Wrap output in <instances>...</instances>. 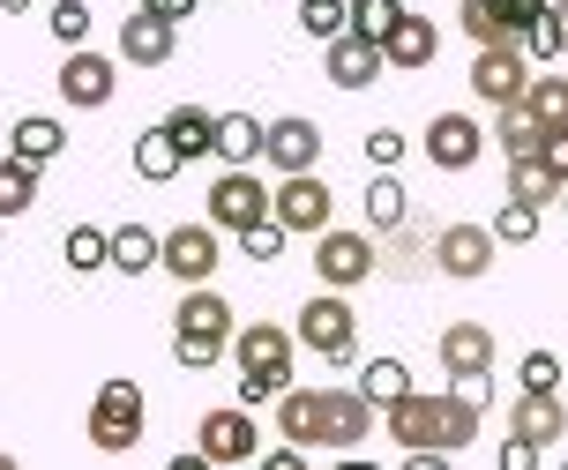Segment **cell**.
Masks as SVG:
<instances>
[{
  "label": "cell",
  "instance_id": "obj_44",
  "mask_svg": "<svg viewBox=\"0 0 568 470\" xmlns=\"http://www.w3.org/2000/svg\"><path fill=\"white\" fill-rule=\"evenodd\" d=\"M501 463H509V470H531V463H539V448L524 441V433H509V448H501Z\"/></svg>",
  "mask_w": 568,
  "mask_h": 470
},
{
  "label": "cell",
  "instance_id": "obj_45",
  "mask_svg": "<svg viewBox=\"0 0 568 470\" xmlns=\"http://www.w3.org/2000/svg\"><path fill=\"white\" fill-rule=\"evenodd\" d=\"M150 16H165V23H180V16H195V0H142Z\"/></svg>",
  "mask_w": 568,
  "mask_h": 470
},
{
  "label": "cell",
  "instance_id": "obj_12",
  "mask_svg": "<svg viewBox=\"0 0 568 470\" xmlns=\"http://www.w3.org/2000/svg\"><path fill=\"white\" fill-rule=\"evenodd\" d=\"M329 210H337V202H329V180H322V172H284V187L270 194V217H277L284 232H322Z\"/></svg>",
  "mask_w": 568,
  "mask_h": 470
},
{
  "label": "cell",
  "instance_id": "obj_34",
  "mask_svg": "<svg viewBox=\"0 0 568 470\" xmlns=\"http://www.w3.org/2000/svg\"><path fill=\"white\" fill-rule=\"evenodd\" d=\"M277 433L300 441V448H314V388H284L277 396Z\"/></svg>",
  "mask_w": 568,
  "mask_h": 470
},
{
  "label": "cell",
  "instance_id": "obj_15",
  "mask_svg": "<svg viewBox=\"0 0 568 470\" xmlns=\"http://www.w3.org/2000/svg\"><path fill=\"white\" fill-rule=\"evenodd\" d=\"M195 448L210 463H255V411L247 403H225L195 426Z\"/></svg>",
  "mask_w": 568,
  "mask_h": 470
},
{
  "label": "cell",
  "instance_id": "obj_42",
  "mask_svg": "<svg viewBox=\"0 0 568 470\" xmlns=\"http://www.w3.org/2000/svg\"><path fill=\"white\" fill-rule=\"evenodd\" d=\"M397 157H404V135H397V127H374V135H367V165H374V172H389Z\"/></svg>",
  "mask_w": 568,
  "mask_h": 470
},
{
  "label": "cell",
  "instance_id": "obj_24",
  "mask_svg": "<svg viewBox=\"0 0 568 470\" xmlns=\"http://www.w3.org/2000/svg\"><path fill=\"white\" fill-rule=\"evenodd\" d=\"M494 142L509 150V157H539V142H546V127H539V112L524 105H494Z\"/></svg>",
  "mask_w": 568,
  "mask_h": 470
},
{
  "label": "cell",
  "instance_id": "obj_35",
  "mask_svg": "<svg viewBox=\"0 0 568 470\" xmlns=\"http://www.w3.org/2000/svg\"><path fill=\"white\" fill-rule=\"evenodd\" d=\"M404 16V0H344V30H359V38H389V23Z\"/></svg>",
  "mask_w": 568,
  "mask_h": 470
},
{
  "label": "cell",
  "instance_id": "obj_47",
  "mask_svg": "<svg viewBox=\"0 0 568 470\" xmlns=\"http://www.w3.org/2000/svg\"><path fill=\"white\" fill-rule=\"evenodd\" d=\"M554 202H561V217H568V180H561V194H554Z\"/></svg>",
  "mask_w": 568,
  "mask_h": 470
},
{
  "label": "cell",
  "instance_id": "obj_30",
  "mask_svg": "<svg viewBox=\"0 0 568 470\" xmlns=\"http://www.w3.org/2000/svg\"><path fill=\"white\" fill-rule=\"evenodd\" d=\"M367 232H404V187H397V172H374V180H367Z\"/></svg>",
  "mask_w": 568,
  "mask_h": 470
},
{
  "label": "cell",
  "instance_id": "obj_25",
  "mask_svg": "<svg viewBox=\"0 0 568 470\" xmlns=\"http://www.w3.org/2000/svg\"><path fill=\"white\" fill-rule=\"evenodd\" d=\"M225 165H255L262 157V120L255 112H217V142H210Z\"/></svg>",
  "mask_w": 568,
  "mask_h": 470
},
{
  "label": "cell",
  "instance_id": "obj_31",
  "mask_svg": "<svg viewBox=\"0 0 568 470\" xmlns=\"http://www.w3.org/2000/svg\"><path fill=\"white\" fill-rule=\"evenodd\" d=\"M509 194H516V202H531V210H546V202L561 194V180H554L539 157H509Z\"/></svg>",
  "mask_w": 568,
  "mask_h": 470
},
{
  "label": "cell",
  "instance_id": "obj_29",
  "mask_svg": "<svg viewBox=\"0 0 568 470\" xmlns=\"http://www.w3.org/2000/svg\"><path fill=\"white\" fill-rule=\"evenodd\" d=\"M180 165H187V157L172 150V135H165V127H150V135H135V172L150 180V187H165V180H180Z\"/></svg>",
  "mask_w": 568,
  "mask_h": 470
},
{
  "label": "cell",
  "instance_id": "obj_5",
  "mask_svg": "<svg viewBox=\"0 0 568 470\" xmlns=\"http://www.w3.org/2000/svg\"><path fill=\"white\" fill-rule=\"evenodd\" d=\"M382 269V254H374V232H314V277L329 284V292H359V284Z\"/></svg>",
  "mask_w": 568,
  "mask_h": 470
},
{
  "label": "cell",
  "instance_id": "obj_43",
  "mask_svg": "<svg viewBox=\"0 0 568 470\" xmlns=\"http://www.w3.org/2000/svg\"><path fill=\"white\" fill-rule=\"evenodd\" d=\"M539 165L554 172V180H568V127H546V142H539Z\"/></svg>",
  "mask_w": 568,
  "mask_h": 470
},
{
  "label": "cell",
  "instance_id": "obj_28",
  "mask_svg": "<svg viewBox=\"0 0 568 470\" xmlns=\"http://www.w3.org/2000/svg\"><path fill=\"white\" fill-rule=\"evenodd\" d=\"M30 202H38V165L8 150V157H0V224H8V217H23Z\"/></svg>",
  "mask_w": 568,
  "mask_h": 470
},
{
  "label": "cell",
  "instance_id": "obj_1",
  "mask_svg": "<svg viewBox=\"0 0 568 470\" xmlns=\"http://www.w3.org/2000/svg\"><path fill=\"white\" fill-rule=\"evenodd\" d=\"M389 418V433L404 448H442V456H464V448L479 441V403L449 388V396H419V388H404L397 403H382Z\"/></svg>",
  "mask_w": 568,
  "mask_h": 470
},
{
  "label": "cell",
  "instance_id": "obj_21",
  "mask_svg": "<svg viewBox=\"0 0 568 470\" xmlns=\"http://www.w3.org/2000/svg\"><path fill=\"white\" fill-rule=\"evenodd\" d=\"M172 30H180V23L135 8V16L120 23V60H135V68H165V60H172Z\"/></svg>",
  "mask_w": 568,
  "mask_h": 470
},
{
  "label": "cell",
  "instance_id": "obj_22",
  "mask_svg": "<svg viewBox=\"0 0 568 470\" xmlns=\"http://www.w3.org/2000/svg\"><path fill=\"white\" fill-rule=\"evenodd\" d=\"M105 269H120V277L158 269V232H150V224H120V232H105Z\"/></svg>",
  "mask_w": 568,
  "mask_h": 470
},
{
  "label": "cell",
  "instance_id": "obj_33",
  "mask_svg": "<svg viewBox=\"0 0 568 470\" xmlns=\"http://www.w3.org/2000/svg\"><path fill=\"white\" fill-rule=\"evenodd\" d=\"M524 105L539 112V127H568V75H531Z\"/></svg>",
  "mask_w": 568,
  "mask_h": 470
},
{
  "label": "cell",
  "instance_id": "obj_46",
  "mask_svg": "<svg viewBox=\"0 0 568 470\" xmlns=\"http://www.w3.org/2000/svg\"><path fill=\"white\" fill-rule=\"evenodd\" d=\"M0 8H8V16H23V8H30V0H0Z\"/></svg>",
  "mask_w": 568,
  "mask_h": 470
},
{
  "label": "cell",
  "instance_id": "obj_18",
  "mask_svg": "<svg viewBox=\"0 0 568 470\" xmlns=\"http://www.w3.org/2000/svg\"><path fill=\"white\" fill-rule=\"evenodd\" d=\"M322 68H329V83L337 90H367V83H382V45L374 38H359V30H337L329 38V53H322Z\"/></svg>",
  "mask_w": 568,
  "mask_h": 470
},
{
  "label": "cell",
  "instance_id": "obj_38",
  "mask_svg": "<svg viewBox=\"0 0 568 470\" xmlns=\"http://www.w3.org/2000/svg\"><path fill=\"white\" fill-rule=\"evenodd\" d=\"M284 239H292V232H284L277 217H255L247 232H240V254H247V262H277V254H284Z\"/></svg>",
  "mask_w": 568,
  "mask_h": 470
},
{
  "label": "cell",
  "instance_id": "obj_41",
  "mask_svg": "<svg viewBox=\"0 0 568 470\" xmlns=\"http://www.w3.org/2000/svg\"><path fill=\"white\" fill-rule=\"evenodd\" d=\"M516 381H524V388H561V359H554V351H524Z\"/></svg>",
  "mask_w": 568,
  "mask_h": 470
},
{
  "label": "cell",
  "instance_id": "obj_14",
  "mask_svg": "<svg viewBox=\"0 0 568 470\" xmlns=\"http://www.w3.org/2000/svg\"><path fill=\"white\" fill-rule=\"evenodd\" d=\"M113 90H120V68L105 53H83V45H68V60H60V98L75 112H98V105H113Z\"/></svg>",
  "mask_w": 568,
  "mask_h": 470
},
{
  "label": "cell",
  "instance_id": "obj_9",
  "mask_svg": "<svg viewBox=\"0 0 568 470\" xmlns=\"http://www.w3.org/2000/svg\"><path fill=\"white\" fill-rule=\"evenodd\" d=\"M419 150H426L434 172H471L486 157V127L471 120V112H434L426 135H419Z\"/></svg>",
  "mask_w": 568,
  "mask_h": 470
},
{
  "label": "cell",
  "instance_id": "obj_23",
  "mask_svg": "<svg viewBox=\"0 0 568 470\" xmlns=\"http://www.w3.org/2000/svg\"><path fill=\"white\" fill-rule=\"evenodd\" d=\"M158 127L172 135V150H180V157H210V142H217V112H202V105H172Z\"/></svg>",
  "mask_w": 568,
  "mask_h": 470
},
{
  "label": "cell",
  "instance_id": "obj_40",
  "mask_svg": "<svg viewBox=\"0 0 568 470\" xmlns=\"http://www.w3.org/2000/svg\"><path fill=\"white\" fill-rule=\"evenodd\" d=\"M53 38L60 45H83L90 38V8L83 0H53Z\"/></svg>",
  "mask_w": 568,
  "mask_h": 470
},
{
  "label": "cell",
  "instance_id": "obj_7",
  "mask_svg": "<svg viewBox=\"0 0 568 470\" xmlns=\"http://www.w3.org/2000/svg\"><path fill=\"white\" fill-rule=\"evenodd\" d=\"M374 433V403L359 388H314V448H352Z\"/></svg>",
  "mask_w": 568,
  "mask_h": 470
},
{
  "label": "cell",
  "instance_id": "obj_4",
  "mask_svg": "<svg viewBox=\"0 0 568 470\" xmlns=\"http://www.w3.org/2000/svg\"><path fill=\"white\" fill-rule=\"evenodd\" d=\"M292 344H307L314 359H359V321H352V306H344V292H314L307 306H300V321H292Z\"/></svg>",
  "mask_w": 568,
  "mask_h": 470
},
{
  "label": "cell",
  "instance_id": "obj_11",
  "mask_svg": "<svg viewBox=\"0 0 568 470\" xmlns=\"http://www.w3.org/2000/svg\"><path fill=\"white\" fill-rule=\"evenodd\" d=\"M524 83H531L524 45H479V53H471V98H479V105H516Z\"/></svg>",
  "mask_w": 568,
  "mask_h": 470
},
{
  "label": "cell",
  "instance_id": "obj_36",
  "mask_svg": "<svg viewBox=\"0 0 568 470\" xmlns=\"http://www.w3.org/2000/svg\"><path fill=\"white\" fill-rule=\"evenodd\" d=\"M486 232H494V239H501V247H531V239H539V210H531V202H501V217L486 224Z\"/></svg>",
  "mask_w": 568,
  "mask_h": 470
},
{
  "label": "cell",
  "instance_id": "obj_17",
  "mask_svg": "<svg viewBox=\"0 0 568 470\" xmlns=\"http://www.w3.org/2000/svg\"><path fill=\"white\" fill-rule=\"evenodd\" d=\"M434 359H442L449 381H479V374H494V329L486 321H449L442 344H434Z\"/></svg>",
  "mask_w": 568,
  "mask_h": 470
},
{
  "label": "cell",
  "instance_id": "obj_16",
  "mask_svg": "<svg viewBox=\"0 0 568 470\" xmlns=\"http://www.w3.org/2000/svg\"><path fill=\"white\" fill-rule=\"evenodd\" d=\"M262 157L277 172H314L322 165V127H314L307 112H284V120L262 127Z\"/></svg>",
  "mask_w": 568,
  "mask_h": 470
},
{
  "label": "cell",
  "instance_id": "obj_19",
  "mask_svg": "<svg viewBox=\"0 0 568 470\" xmlns=\"http://www.w3.org/2000/svg\"><path fill=\"white\" fill-rule=\"evenodd\" d=\"M509 433H524L531 448H561V433H568L561 388H524V396H516V411H509Z\"/></svg>",
  "mask_w": 568,
  "mask_h": 470
},
{
  "label": "cell",
  "instance_id": "obj_6",
  "mask_svg": "<svg viewBox=\"0 0 568 470\" xmlns=\"http://www.w3.org/2000/svg\"><path fill=\"white\" fill-rule=\"evenodd\" d=\"M217 262H225L217 224H172V232H158V269H165L172 284H210Z\"/></svg>",
  "mask_w": 568,
  "mask_h": 470
},
{
  "label": "cell",
  "instance_id": "obj_39",
  "mask_svg": "<svg viewBox=\"0 0 568 470\" xmlns=\"http://www.w3.org/2000/svg\"><path fill=\"white\" fill-rule=\"evenodd\" d=\"M300 30L329 45V38H337V30H344V0H300Z\"/></svg>",
  "mask_w": 568,
  "mask_h": 470
},
{
  "label": "cell",
  "instance_id": "obj_32",
  "mask_svg": "<svg viewBox=\"0 0 568 470\" xmlns=\"http://www.w3.org/2000/svg\"><path fill=\"white\" fill-rule=\"evenodd\" d=\"M404 388H412V374H404V359H367V366H359V396H367L374 411H382V403H397Z\"/></svg>",
  "mask_w": 568,
  "mask_h": 470
},
{
  "label": "cell",
  "instance_id": "obj_20",
  "mask_svg": "<svg viewBox=\"0 0 568 470\" xmlns=\"http://www.w3.org/2000/svg\"><path fill=\"white\" fill-rule=\"evenodd\" d=\"M434 53H442L434 16H412V8H404L397 23H389V38H382V60H389V68H404V75H419V68H434Z\"/></svg>",
  "mask_w": 568,
  "mask_h": 470
},
{
  "label": "cell",
  "instance_id": "obj_26",
  "mask_svg": "<svg viewBox=\"0 0 568 470\" xmlns=\"http://www.w3.org/2000/svg\"><path fill=\"white\" fill-rule=\"evenodd\" d=\"M456 23H464L471 45H524V38L509 30V16H501V0H464V8H456Z\"/></svg>",
  "mask_w": 568,
  "mask_h": 470
},
{
  "label": "cell",
  "instance_id": "obj_10",
  "mask_svg": "<svg viewBox=\"0 0 568 470\" xmlns=\"http://www.w3.org/2000/svg\"><path fill=\"white\" fill-rule=\"evenodd\" d=\"M494 247H501V239H494L486 224H442L426 254H434V269H442V277L471 284V277H486V269H494Z\"/></svg>",
  "mask_w": 568,
  "mask_h": 470
},
{
  "label": "cell",
  "instance_id": "obj_27",
  "mask_svg": "<svg viewBox=\"0 0 568 470\" xmlns=\"http://www.w3.org/2000/svg\"><path fill=\"white\" fill-rule=\"evenodd\" d=\"M60 150H68V127H60V120H45V112L16 120V157H30V165H53Z\"/></svg>",
  "mask_w": 568,
  "mask_h": 470
},
{
  "label": "cell",
  "instance_id": "obj_3",
  "mask_svg": "<svg viewBox=\"0 0 568 470\" xmlns=\"http://www.w3.org/2000/svg\"><path fill=\"white\" fill-rule=\"evenodd\" d=\"M232 344V306L210 292V284H180V306H172V359L202 374V366H217Z\"/></svg>",
  "mask_w": 568,
  "mask_h": 470
},
{
  "label": "cell",
  "instance_id": "obj_37",
  "mask_svg": "<svg viewBox=\"0 0 568 470\" xmlns=\"http://www.w3.org/2000/svg\"><path fill=\"white\" fill-rule=\"evenodd\" d=\"M60 254H68L75 277H90V269H105V232H98V224H75V232L60 239Z\"/></svg>",
  "mask_w": 568,
  "mask_h": 470
},
{
  "label": "cell",
  "instance_id": "obj_13",
  "mask_svg": "<svg viewBox=\"0 0 568 470\" xmlns=\"http://www.w3.org/2000/svg\"><path fill=\"white\" fill-rule=\"evenodd\" d=\"M255 217H270V187H262L247 165L217 172V187H210V224H217V232H247Z\"/></svg>",
  "mask_w": 568,
  "mask_h": 470
},
{
  "label": "cell",
  "instance_id": "obj_2",
  "mask_svg": "<svg viewBox=\"0 0 568 470\" xmlns=\"http://www.w3.org/2000/svg\"><path fill=\"white\" fill-rule=\"evenodd\" d=\"M225 351L240 359V403H247V411H255V403H277L284 388H292V329H284V321L232 329Z\"/></svg>",
  "mask_w": 568,
  "mask_h": 470
},
{
  "label": "cell",
  "instance_id": "obj_8",
  "mask_svg": "<svg viewBox=\"0 0 568 470\" xmlns=\"http://www.w3.org/2000/svg\"><path fill=\"white\" fill-rule=\"evenodd\" d=\"M135 441H142V388L135 381H105V388H98V403H90V448L128 456Z\"/></svg>",
  "mask_w": 568,
  "mask_h": 470
}]
</instances>
